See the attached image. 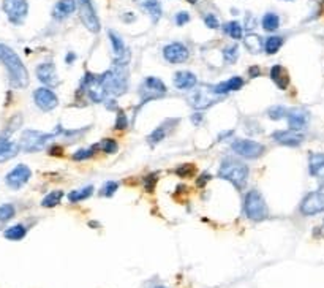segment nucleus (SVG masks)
<instances>
[{
	"instance_id": "41",
	"label": "nucleus",
	"mask_w": 324,
	"mask_h": 288,
	"mask_svg": "<svg viewBox=\"0 0 324 288\" xmlns=\"http://www.w3.org/2000/svg\"><path fill=\"white\" fill-rule=\"evenodd\" d=\"M117 188H119V184H117V182L108 181L106 184L103 185V188H101V195H103V196H113L115 192H117Z\"/></svg>"
},
{
	"instance_id": "44",
	"label": "nucleus",
	"mask_w": 324,
	"mask_h": 288,
	"mask_svg": "<svg viewBox=\"0 0 324 288\" xmlns=\"http://www.w3.org/2000/svg\"><path fill=\"white\" fill-rule=\"evenodd\" d=\"M204 24H206L209 29H218V27H220L218 18H217L215 15H212V13H209V15L204 16Z\"/></svg>"
},
{
	"instance_id": "12",
	"label": "nucleus",
	"mask_w": 324,
	"mask_h": 288,
	"mask_svg": "<svg viewBox=\"0 0 324 288\" xmlns=\"http://www.w3.org/2000/svg\"><path fill=\"white\" fill-rule=\"evenodd\" d=\"M82 87L86 89L87 97H89L94 103L105 102L106 92H105V89H103V86H101L98 76H95V75H92V73H87L86 76H84V80H82Z\"/></svg>"
},
{
	"instance_id": "6",
	"label": "nucleus",
	"mask_w": 324,
	"mask_h": 288,
	"mask_svg": "<svg viewBox=\"0 0 324 288\" xmlns=\"http://www.w3.org/2000/svg\"><path fill=\"white\" fill-rule=\"evenodd\" d=\"M166 95V86L165 82L158 80V78L149 76L144 80V82L139 87V106H144L147 102L158 100V98Z\"/></svg>"
},
{
	"instance_id": "45",
	"label": "nucleus",
	"mask_w": 324,
	"mask_h": 288,
	"mask_svg": "<svg viewBox=\"0 0 324 288\" xmlns=\"http://www.w3.org/2000/svg\"><path fill=\"white\" fill-rule=\"evenodd\" d=\"M190 21V15L187 11H179L176 15V24L177 25H184Z\"/></svg>"
},
{
	"instance_id": "29",
	"label": "nucleus",
	"mask_w": 324,
	"mask_h": 288,
	"mask_svg": "<svg viewBox=\"0 0 324 288\" xmlns=\"http://www.w3.org/2000/svg\"><path fill=\"white\" fill-rule=\"evenodd\" d=\"M25 234H27V228L24 225L18 224V225H13L10 228H6L3 231V236L8 239V241H21L25 238Z\"/></svg>"
},
{
	"instance_id": "31",
	"label": "nucleus",
	"mask_w": 324,
	"mask_h": 288,
	"mask_svg": "<svg viewBox=\"0 0 324 288\" xmlns=\"http://www.w3.org/2000/svg\"><path fill=\"white\" fill-rule=\"evenodd\" d=\"M261 24L266 32H275L278 29V25H280V18L275 13H266Z\"/></svg>"
},
{
	"instance_id": "28",
	"label": "nucleus",
	"mask_w": 324,
	"mask_h": 288,
	"mask_svg": "<svg viewBox=\"0 0 324 288\" xmlns=\"http://www.w3.org/2000/svg\"><path fill=\"white\" fill-rule=\"evenodd\" d=\"M172 123H176L174 121H168V122H165L163 125H160L158 128H155L153 132L149 135V138H147V141L149 143H152V144H157V143H160L161 140L165 138V136L168 135V132L171 130V125Z\"/></svg>"
},
{
	"instance_id": "3",
	"label": "nucleus",
	"mask_w": 324,
	"mask_h": 288,
	"mask_svg": "<svg viewBox=\"0 0 324 288\" xmlns=\"http://www.w3.org/2000/svg\"><path fill=\"white\" fill-rule=\"evenodd\" d=\"M248 166L245 163L239 162L236 159H226L222 162L218 169V176L220 178L226 179L231 182L237 190H242V188L247 185V179H248Z\"/></svg>"
},
{
	"instance_id": "48",
	"label": "nucleus",
	"mask_w": 324,
	"mask_h": 288,
	"mask_svg": "<svg viewBox=\"0 0 324 288\" xmlns=\"http://www.w3.org/2000/svg\"><path fill=\"white\" fill-rule=\"evenodd\" d=\"M191 122L194 123V125H199V123L203 122V114H201V113L193 114V116H191Z\"/></svg>"
},
{
	"instance_id": "49",
	"label": "nucleus",
	"mask_w": 324,
	"mask_h": 288,
	"mask_svg": "<svg viewBox=\"0 0 324 288\" xmlns=\"http://www.w3.org/2000/svg\"><path fill=\"white\" fill-rule=\"evenodd\" d=\"M248 75H250L251 78H256V76L261 75V71H259V68H258V67H251V68L248 70Z\"/></svg>"
},
{
	"instance_id": "42",
	"label": "nucleus",
	"mask_w": 324,
	"mask_h": 288,
	"mask_svg": "<svg viewBox=\"0 0 324 288\" xmlns=\"http://www.w3.org/2000/svg\"><path fill=\"white\" fill-rule=\"evenodd\" d=\"M127 127H128V119H127V116H125L124 111H119L117 119H115V123H114V128H115V130H119V132H122V130H127Z\"/></svg>"
},
{
	"instance_id": "43",
	"label": "nucleus",
	"mask_w": 324,
	"mask_h": 288,
	"mask_svg": "<svg viewBox=\"0 0 324 288\" xmlns=\"http://www.w3.org/2000/svg\"><path fill=\"white\" fill-rule=\"evenodd\" d=\"M193 173H194L193 165H182L176 168V174L180 176V178H190V176H193Z\"/></svg>"
},
{
	"instance_id": "33",
	"label": "nucleus",
	"mask_w": 324,
	"mask_h": 288,
	"mask_svg": "<svg viewBox=\"0 0 324 288\" xmlns=\"http://www.w3.org/2000/svg\"><path fill=\"white\" fill-rule=\"evenodd\" d=\"M282 44H283V38H282V37H277V35L269 37L267 40L264 41V51H266V54H269V56L275 54V52L282 48Z\"/></svg>"
},
{
	"instance_id": "35",
	"label": "nucleus",
	"mask_w": 324,
	"mask_h": 288,
	"mask_svg": "<svg viewBox=\"0 0 324 288\" xmlns=\"http://www.w3.org/2000/svg\"><path fill=\"white\" fill-rule=\"evenodd\" d=\"M96 149H100L101 152H105V154H115L117 152V143H115V140L105 138L96 144Z\"/></svg>"
},
{
	"instance_id": "17",
	"label": "nucleus",
	"mask_w": 324,
	"mask_h": 288,
	"mask_svg": "<svg viewBox=\"0 0 324 288\" xmlns=\"http://www.w3.org/2000/svg\"><path fill=\"white\" fill-rule=\"evenodd\" d=\"M163 56L166 61L171 63H182L190 57V51L187 49V46L182 43H171L168 44V46H165Z\"/></svg>"
},
{
	"instance_id": "16",
	"label": "nucleus",
	"mask_w": 324,
	"mask_h": 288,
	"mask_svg": "<svg viewBox=\"0 0 324 288\" xmlns=\"http://www.w3.org/2000/svg\"><path fill=\"white\" fill-rule=\"evenodd\" d=\"M37 78H38V81L43 82L44 86H48V87H56V86H59L60 84L54 63H51V62L38 65L37 67Z\"/></svg>"
},
{
	"instance_id": "47",
	"label": "nucleus",
	"mask_w": 324,
	"mask_h": 288,
	"mask_svg": "<svg viewBox=\"0 0 324 288\" xmlns=\"http://www.w3.org/2000/svg\"><path fill=\"white\" fill-rule=\"evenodd\" d=\"M49 155H53V157H62V155H63L62 146H53V147L49 149Z\"/></svg>"
},
{
	"instance_id": "37",
	"label": "nucleus",
	"mask_w": 324,
	"mask_h": 288,
	"mask_svg": "<svg viewBox=\"0 0 324 288\" xmlns=\"http://www.w3.org/2000/svg\"><path fill=\"white\" fill-rule=\"evenodd\" d=\"M15 214H16V209L13 205H2L0 206V222H2V224L11 220L13 217H15Z\"/></svg>"
},
{
	"instance_id": "20",
	"label": "nucleus",
	"mask_w": 324,
	"mask_h": 288,
	"mask_svg": "<svg viewBox=\"0 0 324 288\" xmlns=\"http://www.w3.org/2000/svg\"><path fill=\"white\" fill-rule=\"evenodd\" d=\"M21 150V144L11 141L8 136H0V163H5L16 157Z\"/></svg>"
},
{
	"instance_id": "51",
	"label": "nucleus",
	"mask_w": 324,
	"mask_h": 288,
	"mask_svg": "<svg viewBox=\"0 0 324 288\" xmlns=\"http://www.w3.org/2000/svg\"><path fill=\"white\" fill-rule=\"evenodd\" d=\"M75 59H76V56L73 54V52H70V54L67 56V63H71V62L75 61Z\"/></svg>"
},
{
	"instance_id": "38",
	"label": "nucleus",
	"mask_w": 324,
	"mask_h": 288,
	"mask_svg": "<svg viewBox=\"0 0 324 288\" xmlns=\"http://www.w3.org/2000/svg\"><path fill=\"white\" fill-rule=\"evenodd\" d=\"M95 150H96V146H92V147H89V149H79L77 152L73 154V160L81 162V160L92 159V157L95 155Z\"/></svg>"
},
{
	"instance_id": "8",
	"label": "nucleus",
	"mask_w": 324,
	"mask_h": 288,
	"mask_svg": "<svg viewBox=\"0 0 324 288\" xmlns=\"http://www.w3.org/2000/svg\"><path fill=\"white\" fill-rule=\"evenodd\" d=\"M2 8L5 15L8 16L11 24H22L25 16L29 13V3L27 0H3Z\"/></svg>"
},
{
	"instance_id": "10",
	"label": "nucleus",
	"mask_w": 324,
	"mask_h": 288,
	"mask_svg": "<svg viewBox=\"0 0 324 288\" xmlns=\"http://www.w3.org/2000/svg\"><path fill=\"white\" fill-rule=\"evenodd\" d=\"M217 97H220V95H217L215 92H213V87L203 86L201 89H196L194 92H191L187 100H189L190 106L201 111V109H206V108L212 106V104L218 100Z\"/></svg>"
},
{
	"instance_id": "11",
	"label": "nucleus",
	"mask_w": 324,
	"mask_h": 288,
	"mask_svg": "<svg viewBox=\"0 0 324 288\" xmlns=\"http://www.w3.org/2000/svg\"><path fill=\"white\" fill-rule=\"evenodd\" d=\"M301 212L305 217H312V215L324 212V192L316 190L307 193L305 198L301 203Z\"/></svg>"
},
{
	"instance_id": "23",
	"label": "nucleus",
	"mask_w": 324,
	"mask_h": 288,
	"mask_svg": "<svg viewBox=\"0 0 324 288\" xmlns=\"http://www.w3.org/2000/svg\"><path fill=\"white\" fill-rule=\"evenodd\" d=\"M244 86V80L241 76H234L231 78V80L228 81H223L217 84V86H213V92H215L217 95H226L229 92H236V90H239Z\"/></svg>"
},
{
	"instance_id": "15",
	"label": "nucleus",
	"mask_w": 324,
	"mask_h": 288,
	"mask_svg": "<svg viewBox=\"0 0 324 288\" xmlns=\"http://www.w3.org/2000/svg\"><path fill=\"white\" fill-rule=\"evenodd\" d=\"M108 37H109V41H111L113 52H114V63L128 65V62H130V49L125 46L124 40H122V38L117 34H115L114 30H109Z\"/></svg>"
},
{
	"instance_id": "7",
	"label": "nucleus",
	"mask_w": 324,
	"mask_h": 288,
	"mask_svg": "<svg viewBox=\"0 0 324 288\" xmlns=\"http://www.w3.org/2000/svg\"><path fill=\"white\" fill-rule=\"evenodd\" d=\"M231 147L237 155L244 157V159H250V160H256L266 152L264 144L253 141V140H236L231 144Z\"/></svg>"
},
{
	"instance_id": "4",
	"label": "nucleus",
	"mask_w": 324,
	"mask_h": 288,
	"mask_svg": "<svg viewBox=\"0 0 324 288\" xmlns=\"http://www.w3.org/2000/svg\"><path fill=\"white\" fill-rule=\"evenodd\" d=\"M244 211L245 215L253 222H263L269 217V207L258 190H250L247 193L244 201Z\"/></svg>"
},
{
	"instance_id": "2",
	"label": "nucleus",
	"mask_w": 324,
	"mask_h": 288,
	"mask_svg": "<svg viewBox=\"0 0 324 288\" xmlns=\"http://www.w3.org/2000/svg\"><path fill=\"white\" fill-rule=\"evenodd\" d=\"M103 89L106 95L119 97L128 90V68L127 65H117L114 63L111 70L105 71L101 76H98Z\"/></svg>"
},
{
	"instance_id": "9",
	"label": "nucleus",
	"mask_w": 324,
	"mask_h": 288,
	"mask_svg": "<svg viewBox=\"0 0 324 288\" xmlns=\"http://www.w3.org/2000/svg\"><path fill=\"white\" fill-rule=\"evenodd\" d=\"M77 10H79L81 21L87 27V30H90L92 34L100 32V19L96 16L92 0H77Z\"/></svg>"
},
{
	"instance_id": "24",
	"label": "nucleus",
	"mask_w": 324,
	"mask_h": 288,
	"mask_svg": "<svg viewBox=\"0 0 324 288\" xmlns=\"http://www.w3.org/2000/svg\"><path fill=\"white\" fill-rule=\"evenodd\" d=\"M196 76L190 71H177L176 75H174V86L180 90H190L196 86Z\"/></svg>"
},
{
	"instance_id": "21",
	"label": "nucleus",
	"mask_w": 324,
	"mask_h": 288,
	"mask_svg": "<svg viewBox=\"0 0 324 288\" xmlns=\"http://www.w3.org/2000/svg\"><path fill=\"white\" fill-rule=\"evenodd\" d=\"M308 169L310 174L318 181V185L324 187V154H310Z\"/></svg>"
},
{
	"instance_id": "32",
	"label": "nucleus",
	"mask_w": 324,
	"mask_h": 288,
	"mask_svg": "<svg viewBox=\"0 0 324 288\" xmlns=\"http://www.w3.org/2000/svg\"><path fill=\"white\" fill-rule=\"evenodd\" d=\"M62 198H63V192L62 190H54V192L48 193L41 200V206L43 207H56V206H59V203L62 201Z\"/></svg>"
},
{
	"instance_id": "36",
	"label": "nucleus",
	"mask_w": 324,
	"mask_h": 288,
	"mask_svg": "<svg viewBox=\"0 0 324 288\" xmlns=\"http://www.w3.org/2000/svg\"><path fill=\"white\" fill-rule=\"evenodd\" d=\"M239 57V48L237 44H231V46H226L223 49V59L226 63H234Z\"/></svg>"
},
{
	"instance_id": "26",
	"label": "nucleus",
	"mask_w": 324,
	"mask_h": 288,
	"mask_svg": "<svg viewBox=\"0 0 324 288\" xmlns=\"http://www.w3.org/2000/svg\"><path fill=\"white\" fill-rule=\"evenodd\" d=\"M270 80L282 90L288 89L289 86V75L286 73V70H285L282 65H274V67L270 68Z\"/></svg>"
},
{
	"instance_id": "30",
	"label": "nucleus",
	"mask_w": 324,
	"mask_h": 288,
	"mask_svg": "<svg viewBox=\"0 0 324 288\" xmlns=\"http://www.w3.org/2000/svg\"><path fill=\"white\" fill-rule=\"evenodd\" d=\"M223 30L225 34H228L231 38H234V40H241L244 37V27L237 21H229L223 25Z\"/></svg>"
},
{
	"instance_id": "54",
	"label": "nucleus",
	"mask_w": 324,
	"mask_h": 288,
	"mask_svg": "<svg viewBox=\"0 0 324 288\" xmlns=\"http://www.w3.org/2000/svg\"><path fill=\"white\" fill-rule=\"evenodd\" d=\"M286 2H289V0H286Z\"/></svg>"
},
{
	"instance_id": "19",
	"label": "nucleus",
	"mask_w": 324,
	"mask_h": 288,
	"mask_svg": "<svg viewBox=\"0 0 324 288\" xmlns=\"http://www.w3.org/2000/svg\"><path fill=\"white\" fill-rule=\"evenodd\" d=\"M286 119H288V125H289L291 130H299V132H301L302 128L307 127L310 114L307 113L305 109H302V108H294V109L288 111Z\"/></svg>"
},
{
	"instance_id": "40",
	"label": "nucleus",
	"mask_w": 324,
	"mask_h": 288,
	"mask_svg": "<svg viewBox=\"0 0 324 288\" xmlns=\"http://www.w3.org/2000/svg\"><path fill=\"white\" fill-rule=\"evenodd\" d=\"M157 174L155 173H151L149 176H146L144 178V188L147 193H152L155 190V185H157Z\"/></svg>"
},
{
	"instance_id": "22",
	"label": "nucleus",
	"mask_w": 324,
	"mask_h": 288,
	"mask_svg": "<svg viewBox=\"0 0 324 288\" xmlns=\"http://www.w3.org/2000/svg\"><path fill=\"white\" fill-rule=\"evenodd\" d=\"M76 8H77V0H59L53 10V16L57 21H62V19L73 15Z\"/></svg>"
},
{
	"instance_id": "53",
	"label": "nucleus",
	"mask_w": 324,
	"mask_h": 288,
	"mask_svg": "<svg viewBox=\"0 0 324 288\" xmlns=\"http://www.w3.org/2000/svg\"><path fill=\"white\" fill-rule=\"evenodd\" d=\"M155 288H166V287H163V285H157V287H155Z\"/></svg>"
},
{
	"instance_id": "1",
	"label": "nucleus",
	"mask_w": 324,
	"mask_h": 288,
	"mask_svg": "<svg viewBox=\"0 0 324 288\" xmlns=\"http://www.w3.org/2000/svg\"><path fill=\"white\" fill-rule=\"evenodd\" d=\"M0 62L5 65L6 71H8V78H10V84L13 87L22 89L29 84V73L27 68L24 67V63L21 61L15 51L10 46L0 43Z\"/></svg>"
},
{
	"instance_id": "27",
	"label": "nucleus",
	"mask_w": 324,
	"mask_h": 288,
	"mask_svg": "<svg viewBox=\"0 0 324 288\" xmlns=\"http://www.w3.org/2000/svg\"><path fill=\"white\" fill-rule=\"evenodd\" d=\"M244 44L251 54H259V52L264 51V41L263 38L256 35V34H248L244 37Z\"/></svg>"
},
{
	"instance_id": "18",
	"label": "nucleus",
	"mask_w": 324,
	"mask_h": 288,
	"mask_svg": "<svg viewBox=\"0 0 324 288\" xmlns=\"http://www.w3.org/2000/svg\"><path fill=\"white\" fill-rule=\"evenodd\" d=\"M272 140L277 141L278 144H283V146L297 147L304 141V135L299 130H282V132L272 133Z\"/></svg>"
},
{
	"instance_id": "39",
	"label": "nucleus",
	"mask_w": 324,
	"mask_h": 288,
	"mask_svg": "<svg viewBox=\"0 0 324 288\" xmlns=\"http://www.w3.org/2000/svg\"><path fill=\"white\" fill-rule=\"evenodd\" d=\"M267 114H269V117H270L272 121H280L282 117H285V116L288 114V109H286V108H283V106H280V104H277V106L269 108Z\"/></svg>"
},
{
	"instance_id": "5",
	"label": "nucleus",
	"mask_w": 324,
	"mask_h": 288,
	"mask_svg": "<svg viewBox=\"0 0 324 288\" xmlns=\"http://www.w3.org/2000/svg\"><path fill=\"white\" fill-rule=\"evenodd\" d=\"M56 133H43L37 130H24L21 135V149L25 152H40L46 144L53 140Z\"/></svg>"
},
{
	"instance_id": "25",
	"label": "nucleus",
	"mask_w": 324,
	"mask_h": 288,
	"mask_svg": "<svg viewBox=\"0 0 324 288\" xmlns=\"http://www.w3.org/2000/svg\"><path fill=\"white\" fill-rule=\"evenodd\" d=\"M136 3L141 6L142 11H146L152 18L153 22H158V19L163 15V10H161L158 0H136Z\"/></svg>"
},
{
	"instance_id": "50",
	"label": "nucleus",
	"mask_w": 324,
	"mask_h": 288,
	"mask_svg": "<svg viewBox=\"0 0 324 288\" xmlns=\"http://www.w3.org/2000/svg\"><path fill=\"white\" fill-rule=\"evenodd\" d=\"M247 29H248V30L255 29V19H253V18H251V19L248 18V19H247Z\"/></svg>"
},
{
	"instance_id": "13",
	"label": "nucleus",
	"mask_w": 324,
	"mask_h": 288,
	"mask_svg": "<svg viewBox=\"0 0 324 288\" xmlns=\"http://www.w3.org/2000/svg\"><path fill=\"white\" fill-rule=\"evenodd\" d=\"M30 176H32L30 168L27 165H22V163H21V165L15 166L8 174H6L5 182H6V185H8L10 188H15V190H18V188H21V187H24L25 184H27L29 179H30Z\"/></svg>"
},
{
	"instance_id": "34",
	"label": "nucleus",
	"mask_w": 324,
	"mask_h": 288,
	"mask_svg": "<svg viewBox=\"0 0 324 288\" xmlns=\"http://www.w3.org/2000/svg\"><path fill=\"white\" fill-rule=\"evenodd\" d=\"M92 193H94V187H92V185H87V187H82L81 190L70 192V193H68V200H70L71 203H77V201H82V200L89 198V196L92 195Z\"/></svg>"
},
{
	"instance_id": "52",
	"label": "nucleus",
	"mask_w": 324,
	"mask_h": 288,
	"mask_svg": "<svg viewBox=\"0 0 324 288\" xmlns=\"http://www.w3.org/2000/svg\"><path fill=\"white\" fill-rule=\"evenodd\" d=\"M187 2H189V3H191V5H194V3L198 2V0H187Z\"/></svg>"
},
{
	"instance_id": "46",
	"label": "nucleus",
	"mask_w": 324,
	"mask_h": 288,
	"mask_svg": "<svg viewBox=\"0 0 324 288\" xmlns=\"http://www.w3.org/2000/svg\"><path fill=\"white\" fill-rule=\"evenodd\" d=\"M209 181H210V174L203 173V174H201L199 178H198V182H196V184H198V187H204Z\"/></svg>"
},
{
	"instance_id": "14",
	"label": "nucleus",
	"mask_w": 324,
	"mask_h": 288,
	"mask_svg": "<svg viewBox=\"0 0 324 288\" xmlns=\"http://www.w3.org/2000/svg\"><path fill=\"white\" fill-rule=\"evenodd\" d=\"M34 102L41 111H53L59 104V98L51 90V87H40L34 92Z\"/></svg>"
}]
</instances>
